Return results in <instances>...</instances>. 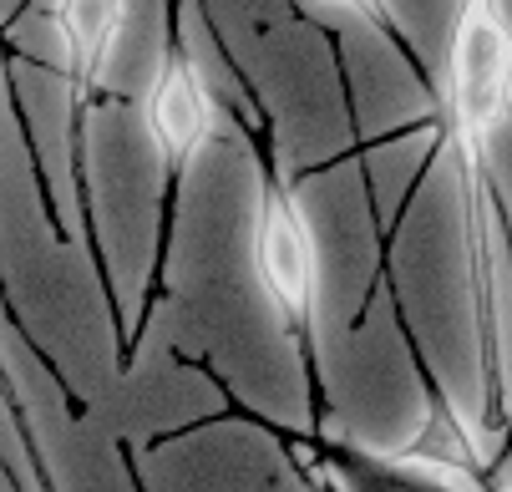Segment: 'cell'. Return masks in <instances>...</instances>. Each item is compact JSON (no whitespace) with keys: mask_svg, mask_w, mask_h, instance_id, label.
Listing matches in <instances>:
<instances>
[{"mask_svg":"<svg viewBox=\"0 0 512 492\" xmlns=\"http://www.w3.org/2000/svg\"><path fill=\"white\" fill-rule=\"evenodd\" d=\"M51 26L66 51V72L77 87L102 82L107 51L122 31V0H46Z\"/></svg>","mask_w":512,"mask_h":492,"instance_id":"cell-5","label":"cell"},{"mask_svg":"<svg viewBox=\"0 0 512 492\" xmlns=\"http://www.w3.org/2000/svg\"><path fill=\"white\" fill-rule=\"evenodd\" d=\"M259 279H264L269 305L289 325H305L315 315L320 254H315V239H310V224L300 219V208L274 183L259 198Z\"/></svg>","mask_w":512,"mask_h":492,"instance_id":"cell-2","label":"cell"},{"mask_svg":"<svg viewBox=\"0 0 512 492\" xmlns=\"http://www.w3.org/2000/svg\"><path fill=\"white\" fill-rule=\"evenodd\" d=\"M482 447L457 427L452 416H436L431 427L406 447V452H386L381 467L406 477V482H421V487H442V492H482L477 487V467H482Z\"/></svg>","mask_w":512,"mask_h":492,"instance_id":"cell-4","label":"cell"},{"mask_svg":"<svg viewBox=\"0 0 512 492\" xmlns=\"http://www.w3.org/2000/svg\"><path fill=\"white\" fill-rule=\"evenodd\" d=\"M320 6L345 11V16H355V21H365V26H376V31H391V26H396L391 0H320Z\"/></svg>","mask_w":512,"mask_h":492,"instance_id":"cell-6","label":"cell"},{"mask_svg":"<svg viewBox=\"0 0 512 492\" xmlns=\"http://www.w3.org/2000/svg\"><path fill=\"white\" fill-rule=\"evenodd\" d=\"M142 122H148V137L168 168H188L193 153L208 143L213 97H208L203 72L193 66V56L183 46H168L158 77L148 87V102H142Z\"/></svg>","mask_w":512,"mask_h":492,"instance_id":"cell-3","label":"cell"},{"mask_svg":"<svg viewBox=\"0 0 512 492\" xmlns=\"http://www.w3.org/2000/svg\"><path fill=\"white\" fill-rule=\"evenodd\" d=\"M512 112V21L502 0H462L447 46V127L457 153H487Z\"/></svg>","mask_w":512,"mask_h":492,"instance_id":"cell-1","label":"cell"}]
</instances>
